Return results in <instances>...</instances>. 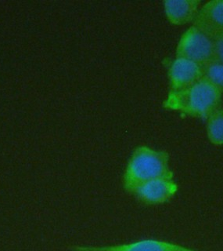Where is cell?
<instances>
[{"label":"cell","instance_id":"6da1fadb","mask_svg":"<svg viewBox=\"0 0 223 251\" xmlns=\"http://www.w3.org/2000/svg\"><path fill=\"white\" fill-rule=\"evenodd\" d=\"M222 93L202 78L187 88L172 91L165 106L192 117L207 120L219 108Z\"/></svg>","mask_w":223,"mask_h":251},{"label":"cell","instance_id":"7a4b0ae2","mask_svg":"<svg viewBox=\"0 0 223 251\" xmlns=\"http://www.w3.org/2000/svg\"><path fill=\"white\" fill-rule=\"evenodd\" d=\"M172 176L166 153L148 147L135 149L124 175V187L133 192L137 186L154 179Z\"/></svg>","mask_w":223,"mask_h":251},{"label":"cell","instance_id":"3957f363","mask_svg":"<svg viewBox=\"0 0 223 251\" xmlns=\"http://www.w3.org/2000/svg\"><path fill=\"white\" fill-rule=\"evenodd\" d=\"M176 54L177 57L188 59L203 67L214 60V40L192 26L180 39Z\"/></svg>","mask_w":223,"mask_h":251},{"label":"cell","instance_id":"277c9868","mask_svg":"<svg viewBox=\"0 0 223 251\" xmlns=\"http://www.w3.org/2000/svg\"><path fill=\"white\" fill-rule=\"evenodd\" d=\"M177 191L178 186L172 176H164L139 184L132 193L145 203L156 205L170 200Z\"/></svg>","mask_w":223,"mask_h":251},{"label":"cell","instance_id":"5b68a950","mask_svg":"<svg viewBox=\"0 0 223 251\" xmlns=\"http://www.w3.org/2000/svg\"><path fill=\"white\" fill-rule=\"evenodd\" d=\"M194 26L211 39L223 37V0H213L201 7Z\"/></svg>","mask_w":223,"mask_h":251},{"label":"cell","instance_id":"8992f818","mask_svg":"<svg viewBox=\"0 0 223 251\" xmlns=\"http://www.w3.org/2000/svg\"><path fill=\"white\" fill-rule=\"evenodd\" d=\"M168 77L172 91L183 90L202 78V67L188 59L176 57L169 69Z\"/></svg>","mask_w":223,"mask_h":251},{"label":"cell","instance_id":"52a82bcc","mask_svg":"<svg viewBox=\"0 0 223 251\" xmlns=\"http://www.w3.org/2000/svg\"><path fill=\"white\" fill-rule=\"evenodd\" d=\"M201 1L172 0L164 2L167 18L176 25H182L194 21L201 9Z\"/></svg>","mask_w":223,"mask_h":251},{"label":"cell","instance_id":"ba28073f","mask_svg":"<svg viewBox=\"0 0 223 251\" xmlns=\"http://www.w3.org/2000/svg\"><path fill=\"white\" fill-rule=\"evenodd\" d=\"M186 247L159 240H141L121 245L82 247L81 251H182Z\"/></svg>","mask_w":223,"mask_h":251},{"label":"cell","instance_id":"9c48e42d","mask_svg":"<svg viewBox=\"0 0 223 251\" xmlns=\"http://www.w3.org/2000/svg\"><path fill=\"white\" fill-rule=\"evenodd\" d=\"M207 135L211 143L223 145V108H217L207 119Z\"/></svg>","mask_w":223,"mask_h":251},{"label":"cell","instance_id":"30bf717a","mask_svg":"<svg viewBox=\"0 0 223 251\" xmlns=\"http://www.w3.org/2000/svg\"><path fill=\"white\" fill-rule=\"evenodd\" d=\"M202 78L223 94V64L212 60L202 67Z\"/></svg>","mask_w":223,"mask_h":251},{"label":"cell","instance_id":"8fae6325","mask_svg":"<svg viewBox=\"0 0 223 251\" xmlns=\"http://www.w3.org/2000/svg\"><path fill=\"white\" fill-rule=\"evenodd\" d=\"M214 60L223 64V37L214 39Z\"/></svg>","mask_w":223,"mask_h":251},{"label":"cell","instance_id":"7c38bea8","mask_svg":"<svg viewBox=\"0 0 223 251\" xmlns=\"http://www.w3.org/2000/svg\"><path fill=\"white\" fill-rule=\"evenodd\" d=\"M182 251H195L194 250L189 249V248H185Z\"/></svg>","mask_w":223,"mask_h":251}]
</instances>
